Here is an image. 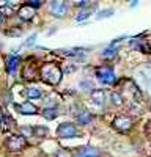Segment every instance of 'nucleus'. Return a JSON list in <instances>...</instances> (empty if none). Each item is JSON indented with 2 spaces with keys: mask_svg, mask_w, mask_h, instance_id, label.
Listing matches in <instances>:
<instances>
[{
  "mask_svg": "<svg viewBox=\"0 0 151 157\" xmlns=\"http://www.w3.org/2000/svg\"><path fill=\"white\" fill-rule=\"evenodd\" d=\"M41 77L44 78L47 83L57 85V83H60V80H61V71H60V68L57 66V64L47 63V64H44L43 69H41Z\"/></svg>",
  "mask_w": 151,
  "mask_h": 157,
  "instance_id": "nucleus-1",
  "label": "nucleus"
},
{
  "mask_svg": "<svg viewBox=\"0 0 151 157\" xmlns=\"http://www.w3.org/2000/svg\"><path fill=\"white\" fill-rule=\"evenodd\" d=\"M49 11H50V14L55 16V17H65L66 13H68V5H66V2H63V0H52V2L49 3Z\"/></svg>",
  "mask_w": 151,
  "mask_h": 157,
  "instance_id": "nucleus-2",
  "label": "nucleus"
},
{
  "mask_svg": "<svg viewBox=\"0 0 151 157\" xmlns=\"http://www.w3.org/2000/svg\"><path fill=\"white\" fill-rule=\"evenodd\" d=\"M96 77H98V80H99V82H103V83H106V85H112L113 82L117 80L115 72H113V69L109 68V66L99 68V69L96 71Z\"/></svg>",
  "mask_w": 151,
  "mask_h": 157,
  "instance_id": "nucleus-3",
  "label": "nucleus"
},
{
  "mask_svg": "<svg viewBox=\"0 0 151 157\" xmlns=\"http://www.w3.org/2000/svg\"><path fill=\"white\" fill-rule=\"evenodd\" d=\"M57 135L60 138H71L77 135V126L72 123H63L57 129Z\"/></svg>",
  "mask_w": 151,
  "mask_h": 157,
  "instance_id": "nucleus-4",
  "label": "nucleus"
},
{
  "mask_svg": "<svg viewBox=\"0 0 151 157\" xmlns=\"http://www.w3.org/2000/svg\"><path fill=\"white\" fill-rule=\"evenodd\" d=\"M6 146H8L10 151L17 152V151H21V149H24L25 146H27V138L22 137V135H13V137L8 138Z\"/></svg>",
  "mask_w": 151,
  "mask_h": 157,
  "instance_id": "nucleus-5",
  "label": "nucleus"
},
{
  "mask_svg": "<svg viewBox=\"0 0 151 157\" xmlns=\"http://www.w3.org/2000/svg\"><path fill=\"white\" fill-rule=\"evenodd\" d=\"M113 127L120 130V132H126V130L132 127V120H129L128 116H117L113 120Z\"/></svg>",
  "mask_w": 151,
  "mask_h": 157,
  "instance_id": "nucleus-6",
  "label": "nucleus"
},
{
  "mask_svg": "<svg viewBox=\"0 0 151 157\" xmlns=\"http://www.w3.org/2000/svg\"><path fill=\"white\" fill-rule=\"evenodd\" d=\"M16 110L21 115H36L38 113V107L32 102H22V104H16Z\"/></svg>",
  "mask_w": 151,
  "mask_h": 157,
  "instance_id": "nucleus-7",
  "label": "nucleus"
},
{
  "mask_svg": "<svg viewBox=\"0 0 151 157\" xmlns=\"http://www.w3.org/2000/svg\"><path fill=\"white\" fill-rule=\"evenodd\" d=\"M72 157H101L99 151L96 148H91V146H85V148H80L74 152Z\"/></svg>",
  "mask_w": 151,
  "mask_h": 157,
  "instance_id": "nucleus-8",
  "label": "nucleus"
},
{
  "mask_svg": "<svg viewBox=\"0 0 151 157\" xmlns=\"http://www.w3.org/2000/svg\"><path fill=\"white\" fill-rule=\"evenodd\" d=\"M104 101H106V93L103 90H93L91 91V104L93 105L101 107L104 104Z\"/></svg>",
  "mask_w": 151,
  "mask_h": 157,
  "instance_id": "nucleus-9",
  "label": "nucleus"
},
{
  "mask_svg": "<svg viewBox=\"0 0 151 157\" xmlns=\"http://www.w3.org/2000/svg\"><path fill=\"white\" fill-rule=\"evenodd\" d=\"M17 14H19V17L24 19V21H30V19H33V16H35V10L25 3L24 6L19 8V13H17Z\"/></svg>",
  "mask_w": 151,
  "mask_h": 157,
  "instance_id": "nucleus-10",
  "label": "nucleus"
},
{
  "mask_svg": "<svg viewBox=\"0 0 151 157\" xmlns=\"http://www.w3.org/2000/svg\"><path fill=\"white\" fill-rule=\"evenodd\" d=\"M25 94H27L29 99H40L43 96V91L38 86H29L27 90H25Z\"/></svg>",
  "mask_w": 151,
  "mask_h": 157,
  "instance_id": "nucleus-11",
  "label": "nucleus"
},
{
  "mask_svg": "<svg viewBox=\"0 0 151 157\" xmlns=\"http://www.w3.org/2000/svg\"><path fill=\"white\" fill-rule=\"evenodd\" d=\"M19 61H21V58L16 57V55L8 57V60H6V69H8V72H11V74L14 72L16 68H17V64H19Z\"/></svg>",
  "mask_w": 151,
  "mask_h": 157,
  "instance_id": "nucleus-12",
  "label": "nucleus"
},
{
  "mask_svg": "<svg viewBox=\"0 0 151 157\" xmlns=\"http://www.w3.org/2000/svg\"><path fill=\"white\" fill-rule=\"evenodd\" d=\"M43 118H46V120H55V118L58 116V112H57V109H54V107H50V109H44L43 110Z\"/></svg>",
  "mask_w": 151,
  "mask_h": 157,
  "instance_id": "nucleus-13",
  "label": "nucleus"
},
{
  "mask_svg": "<svg viewBox=\"0 0 151 157\" xmlns=\"http://www.w3.org/2000/svg\"><path fill=\"white\" fill-rule=\"evenodd\" d=\"M91 121V115L88 113V112H82L79 116H77V123L80 124V126H85V124H88Z\"/></svg>",
  "mask_w": 151,
  "mask_h": 157,
  "instance_id": "nucleus-14",
  "label": "nucleus"
},
{
  "mask_svg": "<svg viewBox=\"0 0 151 157\" xmlns=\"http://www.w3.org/2000/svg\"><path fill=\"white\" fill-rule=\"evenodd\" d=\"M47 132H49V129L46 126H35L33 127V135H36V137H44V135H47Z\"/></svg>",
  "mask_w": 151,
  "mask_h": 157,
  "instance_id": "nucleus-15",
  "label": "nucleus"
},
{
  "mask_svg": "<svg viewBox=\"0 0 151 157\" xmlns=\"http://www.w3.org/2000/svg\"><path fill=\"white\" fill-rule=\"evenodd\" d=\"M110 99H112V102L115 104V105H123V96L120 93H112Z\"/></svg>",
  "mask_w": 151,
  "mask_h": 157,
  "instance_id": "nucleus-16",
  "label": "nucleus"
},
{
  "mask_svg": "<svg viewBox=\"0 0 151 157\" xmlns=\"http://www.w3.org/2000/svg\"><path fill=\"white\" fill-rule=\"evenodd\" d=\"M115 54H117V47H115V46H110V47H107V49L103 52V55H104L106 58H112Z\"/></svg>",
  "mask_w": 151,
  "mask_h": 157,
  "instance_id": "nucleus-17",
  "label": "nucleus"
},
{
  "mask_svg": "<svg viewBox=\"0 0 151 157\" xmlns=\"http://www.w3.org/2000/svg\"><path fill=\"white\" fill-rule=\"evenodd\" d=\"M88 16H90V11H80L77 16H76V21L77 22H82V21H85Z\"/></svg>",
  "mask_w": 151,
  "mask_h": 157,
  "instance_id": "nucleus-18",
  "label": "nucleus"
},
{
  "mask_svg": "<svg viewBox=\"0 0 151 157\" xmlns=\"http://www.w3.org/2000/svg\"><path fill=\"white\" fill-rule=\"evenodd\" d=\"M112 14H113V10H110V8H109V10L101 11L99 14H98V17H99V19H101V17H104V16H106V17H109V16H112Z\"/></svg>",
  "mask_w": 151,
  "mask_h": 157,
  "instance_id": "nucleus-19",
  "label": "nucleus"
},
{
  "mask_svg": "<svg viewBox=\"0 0 151 157\" xmlns=\"http://www.w3.org/2000/svg\"><path fill=\"white\" fill-rule=\"evenodd\" d=\"M35 41H36V35H32V36H30V38H29V39H27V41H25L24 44H25V46H32Z\"/></svg>",
  "mask_w": 151,
  "mask_h": 157,
  "instance_id": "nucleus-20",
  "label": "nucleus"
},
{
  "mask_svg": "<svg viewBox=\"0 0 151 157\" xmlns=\"http://www.w3.org/2000/svg\"><path fill=\"white\" fill-rule=\"evenodd\" d=\"M22 132L27 135H33V127H22Z\"/></svg>",
  "mask_w": 151,
  "mask_h": 157,
  "instance_id": "nucleus-21",
  "label": "nucleus"
},
{
  "mask_svg": "<svg viewBox=\"0 0 151 157\" xmlns=\"http://www.w3.org/2000/svg\"><path fill=\"white\" fill-rule=\"evenodd\" d=\"M27 5H29V6H32V8L35 10V8H38V6H40V5H41V2H29Z\"/></svg>",
  "mask_w": 151,
  "mask_h": 157,
  "instance_id": "nucleus-22",
  "label": "nucleus"
},
{
  "mask_svg": "<svg viewBox=\"0 0 151 157\" xmlns=\"http://www.w3.org/2000/svg\"><path fill=\"white\" fill-rule=\"evenodd\" d=\"M74 5L76 6H85V5H88V2H76Z\"/></svg>",
  "mask_w": 151,
  "mask_h": 157,
  "instance_id": "nucleus-23",
  "label": "nucleus"
},
{
  "mask_svg": "<svg viewBox=\"0 0 151 157\" xmlns=\"http://www.w3.org/2000/svg\"><path fill=\"white\" fill-rule=\"evenodd\" d=\"M57 155H58V157H66V154H65V152H63V151H61V152H58Z\"/></svg>",
  "mask_w": 151,
  "mask_h": 157,
  "instance_id": "nucleus-24",
  "label": "nucleus"
},
{
  "mask_svg": "<svg viewBox=\"0 0 151 157\" xmlns=\"http://www.w3.org/2000/svg\"><path fill=\"white\" fill-rule=\"evenodd\" d=\"M0 25H2V13H0Z\"/></svg>",
  "mask_w": 151,
  "mask_h": 157,
  "instance_id": "nucleus-25",
  "label": "nucleus"
},
{
  "mask_svg": "<svg viewBox=\"0 0 151 157\" xmlns=\"http://www.w3.org/2000/svg\"><path fill=\"white\" fill-rule=\"evenodd\" d=\"M149 90H151V85H149Z\"/></svg>",
  "mask_w": 151,
  "mask_h": 157,
  "instance_id": "nucleus-26",
  "label": "nucleus"
}]
</instances>
